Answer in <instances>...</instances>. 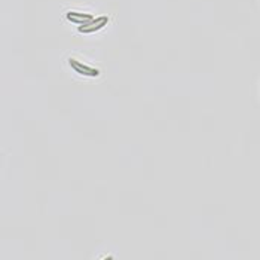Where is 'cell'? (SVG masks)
<instances>
[{
    "label": "cell",
    "instance_id": "7a4b0ae2",
    "mask_svg": "<svg viewBox=\"0 0 260 260\" xmlns=\"http://www.w3.org/2000/svg\"><path fill=\"white\" fill-rule=\"evenodd\" d=\"M107 22H109L107 17H99V18H94L91 22H88L85 25L78 27V30H79V33H95V31L101 30L103 27H106Z\"/></svg>",
    "mask_w": 260,
    "mask_h": 260
},
{
    "label": "cell",
    "instance_id": "3957f363",
    "mask_svg": "<svg viewBox=\"0 0 260 260\" xmlns=\"http://www.w3.org/2000/svg\"><path fill=\"white\" fill-rule=\"evenodd\" d=\"M66 18L70 21V22H73V24H79V27L94 20V17L91 14H82V12H73V11L72 12H67L66 14Z\"/></svg>",
    "mask_w": 260,
    "mask_h": 260
},
{
    "label": "cell",
    "instance_id": "6da1fadb",
    "mask_svg": "<svg viewBox=\"0 0 260 260\" xmlns=\"http://www.w3.org/2000/svg\"><path fill=\"white\" fill-rule=\"evenodd\" d=\"M69 64L72 66V69H73L76 73H79L82 76H88V78H97V76H100V70H99V69L89 67V66H86V64H83V62H80V61L75 60V58H70V60H69Z\"/></svg>",
    "mask_w": 260,
    "mask_h": 260
},
{
    "label": "cell",
    "instance_id": "277c9868",
    "mask_svg": "<svg viewBox=\"0 0 260 260\" xmlns=\"http://www.w3.org/2000/svg\"><path fill=\"white\" fill-rule=\"evenodd\" d=\"M104 260H113V257H112V256H109V257H106Z\"/></svg>",
    "mask_w": 260,
    "mask_h": 260
}]
</instances>
